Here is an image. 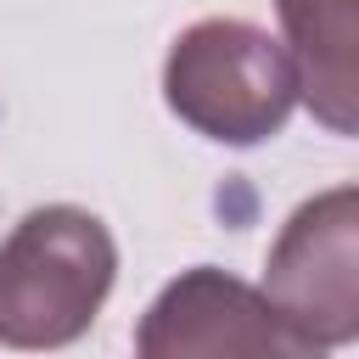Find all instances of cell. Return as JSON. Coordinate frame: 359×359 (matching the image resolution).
I'll list each match as a JSON object with an SVG mask.
<instances>
[{
    "label": "cell",
    "instance_id": "4",
    "mask_svg": "<svg viewBox=\"0 0 359 359\" xmlns=\"http://www.w3.org/2000/svg\"><path fill=\"white\" fill-rule=\"evenodd\" d=\"M135 353L146 359H202V353L309 359V348L280 325L269 297L213 264H196L157 292V303L135 325Z\"/></svg>",
    "mask_w": 359,
    "mask_h": 359
},
{
    "label": "cell",
    "instance_id": "3",
    "mask_svg": "<svg viewBox=\"0 0 359 359\" xmlns=\"http://www.w3.org/2000/svg\"><path fill=\"white\" fill-rule=\"evenodd\" d=\"M258 292L309 353L359 337V191L353 185L303 202L280 224Z\"/></svg>",
    "mask_w": 359,
    "mask_h": 359
},
{
    "label": "cell",
    "instance_id": "1",
    "mask_svg": "<svg viewBox=\"0 0 359 359\" xmlns=\"http://www.w3.org/2000/svg\"><path fill=\"white\" fill-rule=\"evenodd\" d=\"M118 280V247L84 208L50 202L17 219L0 241V342L67 348L79 342Z\"/></svg>",
    "mask_w": 359,
    "mask_h": 359
},
{
    "label": "cell",
    "instance_id": "2",
    "mask_svg": "<svg viewBox=\"0 0 359 359\" xmlns=\"http://www.w3.org/2000/svg\"><path fill=\"white\" fill-rule=\"evenodd\" d=\"M163 101L180 123L219 146H258L286 129L297 107V73L280 39L241 17L191 22L163 62Z\"/></svg>",
    "mask_w": 359,
    "mask_h": 359
},
{
    "label": "cell",
    "instance_id": "5",
    "mask_svg": "<svg viewBox=\"0 0 359 359\" xmlns=\"http://www.w3.org/2000/svg\"><path fill=\"white\" fill-rule=\"evenodd\" d=\"M286 28V56L297 73V95L331 135H353V0H275Z\"/></svg>",
    "mask_w": 359,
    "mask_h": 359
}]
</instances>
